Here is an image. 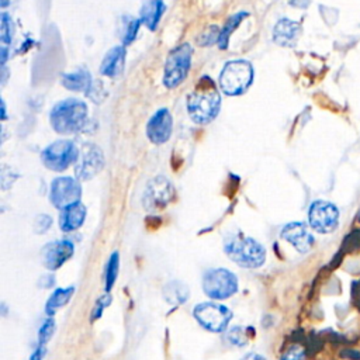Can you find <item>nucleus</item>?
<instances>
[{"label":"nucleus","instance_id":"1","mask_svg":"<svg viewBox=\"0 0 360 360\" xmlns=\"http://www.w3.org/2000/svg\"><path fill=\"white\" fill-rule=\"evenodd\" d=\"M221 97L214 80L202 76L187 97V111L195 124H208L219 112Z\"/></svg>","mask_w":360,"mask_h":360},{"label":"nucleus","instance_id":"2","mask_svg":"<svg viewBox=\"0 0 360 360\" xmlns=\"http://www.w3.org/2000/svg\"><path fill=\"white\" fill-rule=\"evenodd\" d=\"M224 252L232 262L245 269L260 267L266 260V249L263 245L240 233L231 235L225 239Z\"/></svg>","mask_w":360,"mask_h":360},{"label":"nucleus","instance_id":"3","mask_svg":"<svg viewBox=\"0 0 360 360\" xmlns=\"http://www.w3.org/2000/svg\"><path fill=\"white\" fill-rule=\"evenodd\" d=\"M87 120V107L82 100L66 98L53 105L49 121L58 134H75L80 131Z\"/></svg>","mask_w":360,"mask_h":360},{"label":"nucleus","instance_id":"4","mask_svg":"<svg viewBox=\"0 0 360 360\" xmlns=\"http://www.w3.org/2000/svg\"><path fill=\"white\" fill-rule=\"evenodd\" d=\"M252 80L253 68L248 60L243 59L229 60L219 75V86L228 96H238L245 93Z\"/></svg>","mask_w":360,"mask_h":360},{"label":"nucleus","instance_id":"5","mask_svg":"<svg viewBox=\"0 0 360 360\" xmlns=\"http://www.w3.org/2000/svg\"><path fill=\"white\" fill-rule=\"evenodd\" d=\"M202 290L212 300H225L238 291V278L226 269H211L202 276Z\"/></svg>","mask_w":360,"mask_h":360},{"label":"nucleus","instance_id":"6","mask_svg":"<svg viewBox=\"0 0 360 360\" xmlns=\"http://www.w3.org/2000/svg\"><path fill=\"white\" fill-rule=\"evenodd\" d=\"M191 55L193 49L188 44H181L169 53L163 75V83L167 89H174L186 79L191 63Z\"/></svg>","mask_w":360,"mask_h":360},{"label":"nucleus","instance_id":"7","mask_svg":"<svg viewBox=\"0 0 360 360\" xmlns=\"http://www.w3.org/2000/svg\"><path fill=\"white\" fill-rule=\"evenodd\" d=\"M193 316L204 329L219 333L226 329L232 319V311L217 302H200L194 307Z\"/></svg>","mask_w":360,"mask_h":360},{"label":"nucleus","instance_id":"8","mask_svg":"<svg viewBox=\"0 0 360 360\" xmlns=\"http://www.w3.org/2000/svg\"><path fill=\"white\" fill-rule=\"evenodd\" d=\"M77 156L79 149L75 142L59 139L42 150L41 160L48 169L53 172H63L77 160Z\"/></svg>","mask_w":360,"mask_h":360},{"label":"nucleus","instance_id":"9","mask_svg":"<svg viewBox=\"0 0 360 360\" xmlns=\"http://www.w3.org/2000/svg\"><path fill=\"white\" fill-rule=\"evenodd\" d=\"M174 188L173 184L163 176H156L150 179L143 190L142 205L146 211L163 210L173 198Z\"/></svg>","mask_w":360,"mask_h":360},{"label":"nucleus","instance_id":"10","mask_svg":"<svg viewBox=\"0 0 360 360\" xmlns=\"http://www.w3.org/2000/svg\"><path fill=\"white\" fill-rule=\"evenodd\" d=\"M308 221L311 228L316 232L330 233L339 224V211L332 202L316 200L309 207Z\"/></svg>","mask_w":360,"mask_h":360},{"label":"nucleus","instance_id":"11","mask_svg":"<svg viewBox=\"0 0 360 360\" xmlns=\"http://www.w3.org/2000/svg\"><path fill=\"white\" fill-rule=\"evenodd\" d=\"M104 167L103 150L94 143H86L79 150V156L75 166L77 180H90L97 176Z\"/></svg>","mask_w":360,"mask_h":360},{"label":"nucleus","instance_id":"12","mask_svg":"<svg viewBox=\"0 0 360 360\" xmlns=\"http://www.w3.org/2000/svg\"><path fill=\"white\" fill-rule=\"evenodd\" d=\"M82 195V187L80 183L68 176H60L53 179L51 184V191H49V200L53 207L63 210L70 204H75L79 201Z\"/></svg>","mask_w":360,"mask_h":360},{"label":"nucleus","instance_id":"13","mask_svg":"<svg viewBox=\"0 0 360 360\" xmlns=\"http://www.w3.org/2000/svg\"><path fill=\"white\" fill-rule=\"evenodd\" d=\"M73 252H75V248L70 240L62 239V240L49 242L41 250L42 263L46 269L56 270L73 256Z\"/></svg>","mask_w":360,"mask_h":360},{"label":"nucleus","instance_id":"14","mask_svg":"<svg viewBox=\"0 0 360 360\" xmlns=\"http://www.w3.org/2000/svg\"><path fill=\"white\" fill-rule=\"evenodd\" d=\"M173 120L167 108L158 110L146 124V136L155 145L165 143L172 135Z\"/></svg>","mask_w":360,"mask_h":360},{"label":"nucleus","instance_id":"15","mask_svg":"<svg viewBox=\"0 0 360 360\" xmlns=\"http://www.w3.org/2000/svg\"><path fill=\"white\" fill-rule=\"evenodd\" d=\"M280 236L291 243L300 253H307L314 246V236L302 222H290L283 229Z\"/></svg>","mask_w":360,"mask_h":360},{"label":"nucleus","instance_id":"16","mask_svg":"<svg viewBox=\"0 0 360 360\" xmlns=\"http://www.w3.org/2000/svg\"><path fill=\"white\" fill-rule=\"evenodd\" d=\"M301 32V25L297 21L281 18L273 30V41L280 46H294Z\"/></svg>","mask_w":360,"mask_h":360},{"label":"nucleus","instance_id":"17","mask_svg":"<svg viewBox=\"0 0 360 360\" xmlns=\"http://www.w3.org/2000/svg\"><path fill=\"white\" fill-rule=\"evenodd\" d=\"M84 218H86V207L77 201L60 211L59 226L63 232H72L79 229L83 225Z\"/></svg>","mask_w":360,"mask_h":360},{"label":"nucleus","instance_id":"18","mask_svg":"<svg viewBox=\"0 0 360 360\" xmlns=\"http://www.w3.org/2000/svg\"><path fill=\"white\" fill-rule=\"evenodd\" d=\"M125 65V48L114 46L107 52L104 56L101 65H100V73L108 77H117L122 70Z\"/></svg>","mask_w":360,"mask_h":360},{"label":"nucleus","instance_id":"19","mask_svg":"<svg viewBox=\"0 0 360 360\" xmlns=\"http://www.w3.org/2000/svg\"><path fill=\"white\" fill-rule=\"evenodd\" d=\"M165 11V3L163 0H143L141 6V21L149 28L156 30L160 17Z\"/></svg>","mask_w":360,"mask_h":360},{"label":"nucleus","instance_id":"20","mask_svg":"<svg viewBox=\"0 0 360 360\" xmlns=\"http://www.w3.org/2000/svg\"><path fill=\"white\" fill-rule=\"evenodd\" d=\"M188 287L179 280H173L163 287V298L170 305L184 304L188 300Z\"/></svg>","mask_w":360,"mask_h":360},{"label":"nucleus","instance_id":"21","mask_svg":"<svg viewBox=\"0 0 360 360\" xmlns=\"http://www.w3.org/2000/svg\"><path fill=\"white\" fill-rule=\"evenodd\" d=\"M62 83L66 89L72 91H84V90H90L91 87V76L87 70L79 69L76 72L65 75L62 79Z\"/></svg>","mask_w":360,"mask_h":360},{"label":"nucleus","instance_id":"22","mask_svg":"<svg viewBox=\"0 0 360 360\" xmlns=\"http://www.w3.org/2000/svg\"><path fill=\"white\" fill-rule=\"evenodd\" d=\"M75 288L73 287H68V288H56L51 297L48 298L46 301V305H45V312L52 316L60 307L66 305L73 294Z\"/></svg>","mask_w":360,"mask_h":360},{"label":"nucleus","instance_id":"23","mask_svg":"<svg viewBox=\"0 0 360 360\" xmlns=\"http://www.w3.org/2000/svg\"><path fill=\"white\" fill-rule=\"evenodd\" d=\"M141 22H142L141 20L131 17V15H125L121 18L118 32H120V38H121V42L124 46L129 45L135 39Z\"/></svg>","mask_w":360,"mask_h":360},{"label":"nucleus","instance_id":"24","mask_svg":"<svg viewBox=\"0 0 360 360\" xmlns=\"http://www.w3.org/2000/svg\"><path fill=\"white\" fill-rule=\"evenodd\" d=\"M245 17H248V13H246V11H240V13H236V14L231 15V17L226 20V22H225L222 31L219 32V39H218V45H219L221 49H226V48H228V42H229L231 34L233 32L235 28H238V25L240 24V21H242Z\"/></svg>","mask_w":360,"mask_h":360},{"label":"nucleus","instance_id":"25","mask_svg":"<svg viewBox=\"0 0 360 360\" xmlns=\"http://www.w3.org/2000/svg\"><path fill=\"white\" fill-rule=\"evenodd\" d=\"M253 336V329L246 326H233L225 333V339L233 346H245Z\"/></svg>","mask_w":360,"mask_h":360},{"label":"nucleus","instance_id":"26","mask_svg":"<svg viewBox=\"0 0 360 360\" xmlns=\"http://www.w3.org/2000/svg\"><path fill=\"white\" fill-rule=\"evenodd\" d=\"M118 269H120V255L118 252H114L110 259H108V263H107V267H105V291L108 292L112 285L115 284V280H117V274H118Z\"/></svg>","mask_w":360,"mask_h":360},{"label":"nucleus","instance_id":"27","mask_svg":"<svg viewBox=\"0 0 360 360\" xmlns=\"http://www.w3.org/2000/svg\"><path fill=\"white\" fill-rule=\"evenodd\" d=\"M13 39V20L7 13L1 14V24H0V41L1 46H7Z\"/></svg>","mask_w":360,"mask_h":360},{"label":"nucleus","instance_id":"28","mask_svg":"<svg viewBox=\"0 0 360 360\" xmlns=\"http://www.w3.org/2000/svg\"><path fill=\"white\" fill-rule=\"evenodd\" d=\"M219 30H218V27H215V25H211V27H208L198 38H197V44L200 45V46H210V45H212L214 42H218V39H219Z\"/></svg>","mask_w":360,"mask_h":360},{"label":"nucleus","instance_id":"29","mask_svg":"<svg viewBox=\"0 0 360 360\" xmlns=\"http://www.w3.org/2000/svg\"><path fill=\"white\" fill-rule=\"evenodd\" d=\"M53 332H55V321L52 318H49L44 322V325L39 329V333H38L39 346H44L52 338Z\"/></svg>","mask_w":360,"mask_h":360},{"label":"nucleus","instance_id":"30","mask_svg":"<svg viewBox=\"0 0 360 360\" xmlns=\"http://www.w3.org/2000/svg\"><path fill=\"white\" fill-rule=\"evenodd\" d=\"M305 353V347H302L301 345H292L283 353L280 360H304Z\"/></svg>","mask_w":360,"mask_h":360},{"label":"nucleus","instance_id":"31","mask_svg":"<svg viewBox=\"0 0 360 360\" xmlns=\"http://www.w3.org/2000/svg\"><path fill=\"white\" fill-rule=\"evenodd\" d=\"M52 225V218L46 214H39L34 219V231L37 233H45Z\"/></svg>","mask_w":360,"mask_h":360},{"label":"nucleus","instance_id":"32","mask_svg":"<svg viewBox=\"0 0 360 360\" xmlns=\"http://www.w3.org/2000/svg\"><path fill=\"white\" fill-rule=\"evenodd\" d=\"M110 302H111V295H110L108 292H105L104 295H101V297L97 300V302H96V305H94V308H93L91 319L100 318L101 314H103V311H104V308L108 307Z\"/></svg>","mask_w":360,"mask_h":360},{"label":"nucleus","instance_id":"33","mask_svg":"<svg viewBox=\"0 0 360 360\" xmlns=\"http://www.w3.org/2000/svg\"><path fill=\"white\" fill-rule=\"evenodd\" d=\"M11 173V169L10 167H3L1 169V174H0V181H1V188L3 190H7V188H10L13 184H14V181H15V179L18 177V174L17 173H13L11 176H8Z\"/></svg>","mask_w":360,"mask_h":360},{"label":"nucleus","instance_id":"34","mask_svg":"<svg viewBox=\"0 0 360 360\" xmlns=\"http://www.w3.org/2000/svg\"><path fill=\"white\" fill-rule=\"evenodd\" d=\"M340 356L345 359H350V360H360V352H357V350H350V349L342 350Z\"/></svg>","mask_w":360,"mask_h":360},{"label":"nucleus","instance_id":"35","mask_svg":"<svg viewBox=\"0 0 360 360\" xmlns=\"http://www.w3.org/2000/svg\"><path fill=\"white\" fill-rule=\"evenodd\" d=\"M45 352H46V350H45L42 346H39V347L31 354L30 360H42L44 356H45Z\"/></svg>","mask_w":360,"mask_h":360},{"label":"nucleus","instance_id":"36","mask_svg":"<svg viewBox=\"0 0 360 360\" xmlns=\"http://www.w3.org/2000/svg\"><path fill=\"white\" fill-rule=\"evenodd\" d=\"M311 0H290V4L294 6V7H298V8H305L308 7Z\"/></svg>","mask_w":360,"mask_h":360},{"label":"nucleus","instance_id":"37","mask_svg":"<svg viewBox=\"0 0 360 360\" xmlns=\"http://www.w3.org/2000/svg\"><path fill=\"white\" fill-rule=\"evenodd\" d=\"M242 360H266L262 354H257V353H249L246 354Z\"/></svg>","mask_w":360,"mask_h":360},{"label":"nucleus","instance_id":"38","mask_svg":"<svg viewBox=\"0 0 360 360\" xmlns=\"http://www.w3.org/2000/svg\"><path fill=\"white\" fill-rule=\"evenodd\" d=\"M8 3H10V0H1L0 4H1V7H6Z\"/></svg>","mask_w":360,"mask_h":360}]
</instances>
